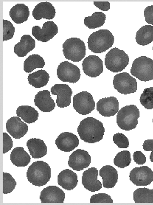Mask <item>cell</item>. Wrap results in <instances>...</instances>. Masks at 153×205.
<instances>
[{
    "instance_id": "obj_1",
    "label": "cell",
    "mask_w": 153,
    "mask_h": 205,
    "mask_svg": "<svg viewBox=\"0 0 153 205\" xmlns=\"http://www.w3.org/2000/svg\"><path fill=\"white\" fill-rule=\"evenodd\" d=\"M105 131L102 122L93 117H87L82 120L77 128L80 139L89 143L100 141L103 137Z\"/></svg>"
},
{
    "instance_id": "obj_2",
    "label": "cell",
    "mask_w": 153,
    "mask_h": 205,
    "mask_svg": "<svg viewBox=\"0 0 153 205\" xmlns=\"http://www.w3.org/2000/svg\"><path fill=\"white\" fill-rule=\"evenodd\" d=\"M26 177L28 181L33 185L43 186L50 179L51 169L47 163L43 161H37L29 166Z\"/></svg>"
},
{
    "instance_id": "obj_3",
    "label": "cell",
    "mask_w": 153,
    "mask_h": 205,
    "mask_svg": "<svg viewBox=\"0 0 153 205\" xmlns=\"http://www.w3.org/2000/svg\"><path fill=\"white\" fill-rule=\"evenodd\" d=\"M114 38L107 29H100L91 34L88 39V49L95 53L105 52L113 45Z\"/></svg>"
},
{
    "instance_id": "obj_4",
    "label": "cell",
    "mask_w": 153,
    "mask_h": 205,
    "mask_svg": "<svg viewBox=\"0 0 153 205\" xmlns=\"http://www.w3.org/2000/svg\"><path fill=\"white\" fill-rule=\"evenodd\" d=\"M140 112L137 107L134 105L126 106L118 112L116 122L118 127L125 131H129L135 129L138 124Z\"/></svg>"
},
{
    "instance_id": "obj_5",
    "label": "cell",
    "mask_w": 153,
    "mask_h": 205,
    "mask_svg": "<svg viewBox=\"0 0 153 205\" xmlns=\"http://www.w3.org/2000/svg\"><path fill=\"white\" fill-rule=\"evenodd\" d=\"M130 73L141 81L153 80V60L146 56L138 57L133 61Z\"/></svg>"
},
{
    "instance_id": "obj_6",
    "label": "cell",
    "mask_w": 153,
    "mask_h": 205,
    "mask_svg": "<svg viewBox=\"0 0 153 205\" xmlns=\"http://www.w3.org/2000/svg\"><path fill=\"white\" fill-rule=\"evenodd\" d=\"M62 47L65 58L73 62L80 61L85 56V44L80 38L72 37L67 39L63 43Z\"/></svg>"
},
{
    "instance_id": "obj_7",
    "label": "cell",
    "mask_w": 153,
    "mask_h": 205,
    "mask_svg": "<svg viewBox=\"0 0 153 205\" xmlns=\"http://www.w3.org/2000/svg\"><path fill=\"white\" fill-rule=\"evenodd\" d=\"M129 62V57L124 50L114 47L106 55L105 65L108 70L117 73L124 69Z\"/></svg>"
},
{
    "instance_id": "obj_8",
    "label": "cell",
    "mask_w": 153,
    "mask_h": 205,
    "mask_svg": "<svg viewBox=\"0 0 153 205\" xmlns=\"http://www.w3.org/2000/svg\"><path fill=\"white\" fill-rule=\"evenodd\" d=\"M113 84L118 92L125 95L134 93L137 89L136 79L125 72L116 74L113 80Z\"/></svg>"
},
{
    "instance_id": "obj_9",
    "label": "cell",
    "mask_w": 153,
    "mask_h": 205,
    "mask_svg": "<svg viewBox=\"0 0 153 205\" xmlns=\"http://www.w3.org/2000/svg\"><path fill=\"white\" fill-rule=\"evenodd\" d=\"M73 106L80 114L86 115L94 109L95 103L91 93L86 91H83L74 96Z\"/></svg>"
},
{
    "instance_id": "obj_10",
    "label": "cell",
    "mask_w": 153,
    "mask_h": 205,
    "mask_svg": "<svg viewBox=\"0 0 153 205\" xmlns=\"http://www.w3.org/2000/svg\"><path fill=\"white\" fill-rule=\"evenodd\" d=\"M57 75L61 81L73 83L78 81L81 75L79 68L68 61L59 64L57 69Z\"/></svg>"
},
{
    "instance_id": "obj_11",
    "label": "cell",
    "mask_w": 153,
    "mask_h": 205,
    "mask_svg": "<svg viewBox=\"0 0 153 205\" xmlns=\"http://www.w3.org/2000/svg\"><path fill=\"white\" fill-rule=\"evenodd\" d=\"M130 180L137 186H147L153 181V171L147 166L136 167L130 171Z\"/></svg>"
},
{
    "instance_id": "obj_12",
    "label": "cell",
    "mask_w": 153,
    "mask_h": 205,
    "mask_svg": "<svg viewBox=\"0 0 153 205\" xmlns=\"http://www.w3.org/2000/svg\"><path fill=\"white\" fill-rule=\"evenodd\" d=\"M57 25L53 21L45 22L41 28L38 26H33L32 29V35L38 41L46 42L51 39L58 32Z\"/></svg>"
},
{
    "instance_id": "obj_13",
    "label": "cell",
    "mask_w": 153,
    "mask_h": 205,
    "mask_svg": "<svg viewBox=\"0 0 153 205\" xmlns=\"http://www.w3.org/2000/svg\"><path fill=\"white\" fill-rule=\"evenodd\" d=\"M91 162V157L88 152L79 149L70 155L68 164L73 170L79 171L88 167Z\"/></svg>"
},
{
    "instance_id": "obj_14",
    "label": "cell",
    "mask_w": 153,
    "mask_h": 205,
    "mask_svg": "<svg viewBox=\"0 0 153 205\" xmlns=\"http://www.w3.org/2000/svg\"><path fill=\"white\" fill-rule=\"evenodd\" d=\"M82 65L84 73L91 78L99 76L103 70L102 59L95 55H90L86 57L83 61Z\"/></svg>"
},
{
    "instance_id": "obj_15",
    "label": "cell",
    "mask_w": 153,
    "mask_h": 205,
    "mask_svg": "<svg viewBox=\"0 0 153 205\" xmlns=\"http://www.w3.org/2000/svg\"><path fill=\"white\" fill-rule=\"evenodd\" d=\"M51 93L57 96L56 103L59 107L69 106L71 103L73 93L71 88L66 84H56L51 88Z\"/></svg>"
},
{
    "instance_id": "obj_16",
    "label": "cell",
    "mask_w": 153,
    "mask_h": 205,
    "mask_svg": "<svg viewBox=\"0 0 153 205\" xmlns=\"http://www.w3.org/2000/svg\"><path fill=\"white\" fill-rule=\"evenodd\" d=\"M119 102L114 96L101 99L96 104V109L102 116L110 117L115 115L119 110Z\"/></svg>"
},
{
    "instance_id": "obj_17",
    "label": "cell",
    "mask_w": 153,
    "mask_h": 205,
    "mask_svg": "<svg viewBox=\"0 0 153 205\" xmlns=\"http://www.w3.org/2000/svg\"><path fill=\"white\" fill-rule=\"evenodd\" d=\"M98 175V171L94 167L89 168L83 172L82 183L86 189L91 192H95L102 188V183L97 179Z\"/></svg>"
},
{
    "instance_id": "obj_18",
    "label": "cell",
    "mask_w": 153,
    "mask_h": 205,
    "mask_svg": "<svg viewBox=\"0 0 153 205\" xmlns=\"http://www.w3.org/2000/svg\"><path fill=\"white\" fill-rule=\"evenodd\" d=\"M65 193L58 187L49 186L41 192L40 199L41 203H63Z\"/></svg>"
},
{
    "instance_id": "obj_19",
    "label": "cell",
    "mask_w": 153,
    "mask_h": 205,
    "mask_svg": "<svg viewBox=\"0 0 153 205\" xmlns=\"http://www.w3.org/2000/svg\"><path fill=\"white\" fill-rule=\"evenodd\" d=\"M57 148L65 152H69L79 144V140L74 134L68 132L61 133L55 140Z\"/></svg>"
},
{
    "instance_id": "obj_20",
    "label": "cell",
    "mask_w": 153,
    "mask_h": 205,
    "mask_svg": "<svg viewBox=\"0 0 153 205\" xmlns=\"http://www.w3.org/2000/svg\"><path fill=\"white\" fill-rule=\"evenodd\" d=\"M7 132L14 138L20 139L23 137L28 130V126L19 117H11L6 123Z\"/></svg>"
},
{
    "instance_id": "obj_21",
    "label": "cell",
    "mask_w": 153,
    "mask_h": 205,
    "mask_svg": "<svg viewBox=\"0 0 153 205\" xmlns=\"http://www.w3.org/2000/svg\"><path fill=\"white\" fill-rule=\"evenodd\" d=\"M35 105L42 112H50L55 107V103L51 97L50 92L47 90L39 91L35 95Z\"/></svg>"
},
{
    "instance_id": "obj_22",
    "label": "cell",
    "mask_w": 153,
    "mask_h": 205,
    "mask_svg": "<svg viewBox=\"0 0 153 205\" xmlns=\"http://www.w3.org/2000/svg\"><path fill=\"white\" fill-rule=\"evenodd\" d=\"M58 184L67 190L73 189L77 185L78 180L76 174L69 169L61 171L58 175Z\"/></svg>"
},
{
    "instance_id": "obj_23",
    "label": "cell",
    "mask_w": 153,
    "mask_h": 205,
    "mask_svg": "<svg viewBox=\"0 0 153 205\" xmlns=\"http://www.w3.org/2000/svg\"><path fill=\"white\" fill-rule=\"evenodd\" d=\"M55 13V9L52 4L46 2L38 4L33 9L32 15L34 18L37 20L42 18L50 20L54 17Z\"/></svg>"
},
{
    "instance_id": "obj_24",
    "label": "cell",
    "mask_w": 153,
    "mask_h": 205,
    "mask_svg": "<svg viewBox=\"0 0 153 205\" xmlns=\"http://www.w3.org/2000/svg\"><path fill=\"white\" fill-rule=\"evenodd\" d=\"M103 186L107 188L114 187L117 182L118 174L117 170L110 165L103 166L99 171Z\"/></svg>"
},
{
    "instance_id": "obj_25",
    "label": "cell",
    "mask_w": 153,
    "mask_h": 205,
    "mask_svg": "<svg viewBox=\"0 0 153 205\" xmlns=\"http://www.w3.org/2000/svg\"><path fill=\"white\" fill-rule=\"evenodd\" d=\"M35 46V40L29 35H24L14 47V52L19 57H24Z\"/></svg>"
},
{
    "instance_id": "obj_26",
    "label": "cell",
    "mask_w": 153,
    "mask_h": 205,
    "mask_svg": "<svg viewBox=\"0 0 153 205\" xmlns=\"http://www.w3.org/2000/svg\"><path fill=\"white\" fill-rule=\"evenodd\" d=\"M26 146L30 154L34 158H41L46 155L47 148L44 141L40 139L32 138L28 140Z\"/></svg>"
},
{
    "instance_id": "obj_27",
    "label": "cell",
    "mask_w": 153,
    "mask_h": 205,
    "mask_svg": "<svg viewBox=\"0 0 153 205\" xmlns=\"http://www.w3.org/2000/svg\"><path fill=\"white\" fill-rule=\"evenodd\" d=\"M30 15L28 6L22 3L16 4L11 9L9 15L14 23L21 24L26 21Z\"/></svg>"
},
{
    "instance_id": "obj_28",
    "label": "cell",
    "mask_w": 153,
    "mask_h": 205,
    "mask_svg": "<svg viewBox=\"0 0 153 205\" xmlns=\"http://www.w3.org/2000/svg\"><path fill=\"white\" fill-rule=\"evenodd\" d=\"M12 163L17 167H25L30 162L31 158L30 155L21 147L14 148L10 155Z\"/></svg>"
},
{
    "instance_id": "obj_29",
    "label": "cell",
    "mask_w": 153,
    "mask_h": 205,
    "mask_svg": "<svg viewBox=\"0 0 153 205\" xmlns=\"http://www.w3.org/2000/svg\"><path fill=\"white\" fill-rule=\"evenodd\" d=\"M135 38L139 45L149 44L153 41V26L146 25L142 26L136 32Z\"/></svg>"
},
{
    "instance_id": "obj_30",
    "label": "cell",
    "mask_w": 153,
    "mask_h": 205,
    "mask_svg": "<svg viewBox=\"0 0 153 205\" xmlns=\"http://www.w3.org/2000/svg\"><path fill=\"white\" fill-rule=\"evenodd\" d=\"M49 74L44 70H39L29 74V83L35 88H40L46 85L49 80Z\"/></svg>"
},
{
    "instance_id": "obj_31",
    "label": "cell",
    "mask_w": 153,
    "mask_h": 205,
    "mask_svg": "<svg viewBox=\"0 0 153 205\" xmlns=\"http://www.w3.org/2000/svg\"><path fill=\"white\" fill-rule=\"evenodd\" d=\"M16 114L28 124L35 122L39 116L38 111L33 107L28 105L19 106L16 110Z\"/></svg>"
},
{
    "instance_id": "obj_32",
    "label": "cell",
    "mask_w": 153,
    "mask_h": 205,
    "mask_svg": "<svg viewBox=\"0 0 153 205\" xmlns=\"http://www.w3.org/2000/svg\"><path fill=\"white\" fill-rule=\"evenodd\" d=\"M45 62L43 57L38 54L29 55L24 63V70L26 73H29L37 68H43Z\"/></svg>"
},
{
    "instance_id": "obj_33",
    "label": "cell",
    "mask_w": 153,
    "mask_h": 205,
    "mask_svg": "<svg viewBox=\"0 0 153 205\" xmlns=\"http://www.w3.org/2000/svg\"><path fill=\"white\" fill-rule=\"evenodd\" d=\"M106 19V15L103 13L95 12L91 16L86 17L84 19V23L89 29H95L103 26Z\"/></svg>"
},
{
    "instance_id": "obj_34",
    "label": "cell",
    "mask_w": 153,
    "mask_h": 205,
    "mask_svg": "<svg viewBox=\"0 0 153 205\" xmlns=\"http://www.w3.org/2000/svg\"><path fill=\"white\" fill-rule=\"evenodd\" d=\"M133 199L136 203H153V189L144 187L136 189L133 192Z\"/></svg>"
},
{
    "instance_id": "obj_35",
    "label": "cell",
    "mask_w": 153,
    "mask_h": 205,
    "mask_svg": "<svg viewBox=\"0 0 153 205\" xmlns=\"http://www.w3.org/2000/svg\"><path fill=\"white\" fill-rule=\"evenodd\" d=\"M131 161L130 152L127 150H124L116 155L114 159V163L118 167L123 168L128 166Z\"/></svg>"
},
{
    "instance_id": "obj_36",
    "label": "cell",
    "mask_w": 153,
    "mask_h": 205,
    "mask_svg": "<svg viewBox=\"0 0 153 205\" xmlns=\"http://www.w3.org/2000/svg\"><path fill=\"white\" fill-rule=\"evenodd\" d=\"M140 101L141 104L147 109H153V87L144 89L141 95Z\"/></svg>"
},
{
    "instance_id": "obj_37",
    "label": "cell",
    "mask_w": 153,
    "mask_h": 205,
    "mask_svg": "<svg viewBox=\"0 0 153 205\" xmlns=\"http://www.w3.org/2000/svg\"><path fill=\"white\" fill-rule=\"evenodd\" d=\"M3 193L7 194L10 193L15 188L16 182L9 173L3 172Z\"/></svg>"
},
{
    "instance_id": "obj_38",
    "label": "cell",
    "mask_w": 153,
    "mask_h": 205,
    "mask_svg": "<svg viewBox=\"0 0 153 205\" xmlns=\"http://www.w3.org/2000/svg\"><path fill=\"white\" fill-rule=\"evenodd\" d=\"M3 41L11 39L14 35L15 28L9 20H3Z\"/></svg>"
},
{
    "instance_id": "obj_39",
    "label": "cell",
    "mask_w": 153,
    "mask_h": 205,
    "mask_svg": "<svg viewBox=\"0 0 153 205\" xmlns=\"http://www.w3.org/2000/svg\"><path fill=\"white\" fill-rule=\"evenodd\" d=\"M113 140L120 148H127L129 145L128 138L122 133H118L114 134L113 137Z\"/></svg>"
},
{
    "instance_id": "obj_40",
    "label": "cell",
    "mask_w": 153,
    "mask_h": 205,
    "mask_svg": "<svg viewBox=\"0 0 153 205\" xmlns=\"http://www.w3.org/2000/svg\"><path fill=\"white\" fill-rule=\"evenodd\" d=\"M90 203H110L113 201L111 196L105 193H99L93 195L90 198Z\"/></svg>"
},
{
    "instance_id": "obj_41",
    "label": "cell",
    "mask_w": 153,
    "mask_h": 205,
    "mask_svg": "<svg viewBox=\"0 0 153 205\" xmlns=\"http://www.w3.org/2000/svg\"><path fill=\"white\" fill-rule=\"evenodd\" d=\"M3 153L5 154L11 149L13 145L12 139L10 136L7 133L3 132Z\"/></svg>"
},
{
    "instance_id": "obj_42",
    "label": "cell",
    "mask_w": 153,
    "mask_h": 205,
    "mask_svg": "<svg viewBox=\"0 0 153 205\" xmlns=\"http://www.w3.org/2000/svg\"><path fill=\"white\" fill-rule=\"evenodd\" d=\"M146 22L153 25V5L147 7L144 12Z\"/></svg>"
},
{
    "instance_id": "obj_43",
    "label": "cell",
    "mask_w": 153,
    "mask_h": 205,
    "mask_svg": "<svg viewBox=\"0 0 153 205\" xmlns=\"http://www.w3.org/2000/svg\"><path fill=\"white\" fill-rule=\"evenodd\" d=\"M133 156L134 162L138 164L142 165L146 162V157L141 151H135L133 154Z\"/></svg>"
},
{
    "instance_id": "obj_44",
    "label": "cell",
    "mask_w": 153,
    "mask_h": 205,
    "mask_svg": "<svg viewBox=\"0 0 153 205\" xmlns=\"http://www.w3.org/2000/svg\"><path fill=\"white\" fill-rule=\"evenodd\" d=\"M142 146L144 150L151 151L149 158L151 161L153 162V140L148 139L145 140L143 143Z\"/></svg>"
},
{
    "instance_id": "obj_45",
    "label": "cell",
    "mask_w": 153,
    "mask_h": 205,
    "mask_svg": "<svg viewBox=\"0 0 153 205\" xmlns=\"http://www.w3.org/2000/svg\"><path fill=\"white\" fill-rule=\"evenodd\" d=\"M93 3L97 7L103 11H108L110 8V4L108 1H94Z\"/></svg>"
},
{
    "instance_id": "obj_46",
    "label": "cell",
    "mask_w": 153,
    "mask_h": 205,
    "mask_svg": "<svg viewBox=\"0 0 153 205\" xmlns=\"http://www.w3.org/2000/svg\"><path fill=\"white\" fill-rule=\"evenodd\" d=\"M152 50H153V47H152Z\"/></svg>"
},
{
    "instance_id": "obj_47",
    "label": "cell",
    "mask_w": 153,
    "mask_h": 205,
    "mask_svg": "<svg viewBox=\"0 0 153 205\" xmlns=\"http://www.w3.org/2000/svg\"><path fill=\"white\" fill-rule=\"evenodd\" d=\"M152 122H153V119H152Z\"/></svg>"
}]
</instances>
